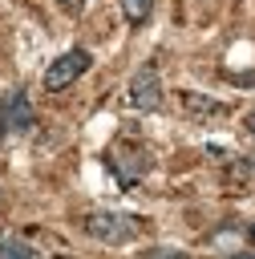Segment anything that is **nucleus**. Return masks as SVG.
I'll return each mask as SVG.
<instances>
[{
  "mask_svg": "<svg viewBox=\"0 0 255 259\" xmlns=\"http://www.w3.org/2000/svg\"><path fill=\"white\" fill-rule=\"evenodd\" d=\"M93 65V57L85 53V49H69V53H61L49 69H45V89L49 93H61V89H69L85 69Z\"/></svg>",
  "mask_w": 255,
  "mask_h": 259,
  "instance_id": "nucleus-2",
  "label": "nucleus"
},
{
  "mask_svg": "<svg viewBox=\"0 0 255 259\" xmlns=\"http://www.w3.org/2000/svg\"><path fill=\"white\" fill-rule=\"evenodd\" d=\"M146 259H190V255H186L182 247H150Z\"/></svg>",
  "mask_w": 255,
  "mask_h": 259,
  "instance_id": "nucleus-9",
  "label": "nucleus"
},
{
  "mask_svg": "<svg viewBox=\"0 0 255 259\" xmlns=\"http://www.w3.org/2000/svg\"><path fill=\"white\" fill-rule=\"evenodd\" d=\"M109 166H113V170H117V178L130 186V182H138V178L150 170V154H146V150H138V146H113Z\"/></svg>",
  "mask_w": 255,
  "mask_h": 259,
  "instance_id": "nucleus-5",
  "label": "nucleus"
},
{
  "mask_svg": "<svg viewBox=\"0 0 255 259\" xmlns=\"http://www.w3.org/2000/svg\"><path fill=\"white\" fill-rule=\"evenodd\" d=\"M57 259H73V255H57Z\"/></svg>",
  "mask_w": 255,
  "mask_h": 259,
  "instance_id": "nucleus-13",
  "label": "nucleus"
},
{
  "mask_svg": "<svg viewBox=\"0 0 255 259\" xmlns=\"http://www.w3.org/2000/svg\"><path fill=\"white\" fill-rule=\"evenodd\" d=\"M85 235L105 247H121L142 235V219L121 214V210H93V214H85Z\"/></svg>",
  "mask_w": 255,
  "mask_h": 259,
  "instance_id": "nucleus-1",
  "label": "nucleus"
},
{
  "mask_svg": "<svg viewBox=\"0 0 255 259\" xmlns=\"http://www.w3.org/2000/svg\"><path fill=\"white\" fill-rule=\"evenodd\" d=\"M130 105L142 109V113L162 109V77H158L154 65H146V69H138V73L130 77Z\"/></svg>",
  "mask_w": 255,
  "mask_h": 259,
  "instance_id": "nucleus-4",
  "label": "nucleus"
},
{
  "mask_svg": "<svg viewBox=\"0 0 255 259\" xmlns=\"http://www.w3.org/2000/svg\"><path fill=\"white\" fill-rule=\"evenodd\" d=\"M227 259H255V251H243V255H227Z\"/></svg>",
  "mask_w": 255,
  "mask_h": 259,
  "instance_id": "nucleus-11",
  "label": "nucleus"
},
{
  "mask_svg": "<svg viewBox=\"0 0 255 259\" xmlns=\"http://www.w3.org/2000/svg\"><path fill=\"white\" fill-rule=\"evenodd\" d=\"M0 259H40L28 243H20V239H4L0 243Z\"/></svg>",
  "mask_w": 255,
  "mask_h": 259,
  "instance_id": "nucleus-8",
  "label": "nucleus"
},
{
  "mask_svg": "<svg viewBox=\"0 0 255 259\" xmlns=\"http://www.w3.org/2000/svg\"><path fill=\"white\" fill-rule=\"evenodd\" d=\"M178 97H182V109H186L190 117H223V113H227L219 101H210V97H202V93H190V89H186V93H178Z\"/></svg>",
  "mask_w": 255,
  "mask_h": 259,
  "instance_id": "nucleus-6",
  "label": "nucleus"
},
{
  "mask_svg": "<svg viewBox=\"0 0 255 259\" xmlns=\"http://www.w3.org/2000/svg\"><path fill=\"white\" fill-rule=\"evenodd\" d=\"M243 130H247V134H255V109H251V113L243 117Z\"/></svg>",
  "mask_w": 255,
  "mask_h": 259,
  "instance_id": "nucleus-10",
  "label": "nucleus"
},
{
  "mask_svg": "<svg viewBox=\"0 0 255 259\" xmlns=\"http://www.w3.org/2000/svg\"><path fill=\"white\" fill-rule=\"evenodd\" d=\"M117 4H121V12H125L130 24H146L150 12H154V0H117Z\"/></svg>",
  "mask_w": 255,
  "mask_h": 259,
  "instance_id": "nucleus-7",
  "label": "nucleus"
},
{
  "mask_svg": "<svg viewBox=\"0 0 255 259\" xmlns=\"http://www.w3.org/2000/svg\"><path fill=\"white\" fill-rule=\"evenodd\" d=\"M61 8H69V12H73V8H77V0H61Z\"/></svg>",
  "mask_w": 255,
  "mask_h": 259,
  "instance_id": "nucleus-12",
  "label": "nucleus"
},
{
  "mask_svg": "<svg viewBox=\"0 0 255 259\" xmlns=\"http://www.w3.org/2000/svg\"><path fill=\"white\" fill-rule=\"evenodd\" d=\"M24 130H32V101L24 89H12L0 97V142L8 134H24Z\"/></svg>",
  "mask_w": 255,
  "mask_h": 259,
  "instance_id": "nucleus-3",
  "label": "nucleus"
},
{
  "mask_svg": "<svg viewBox=\"0 0 255 259\" xmlns=\"http://www.w3.org/2000/svg\"><path fill=\"white\" fill-rule=\"evenodd\" d=\"M251 239H255V231H251Z\"/></svg>",
  "mask_w": 255,
  "mask_h": 259,
  "instance_id": "nucleus-14",
  "label": "nucleus"
}]
</instances>
